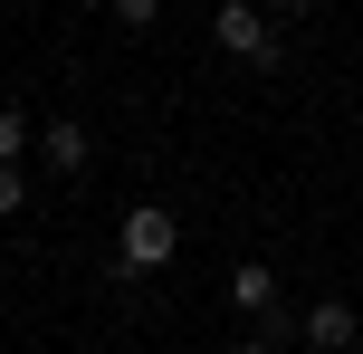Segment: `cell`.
Wrapping results in <instances>:
<instances>
[{"instance_id": "obj_7", "label": "cell", "mask_w": 363, "mask_h": 354, "mask_svg": "<svg viewBox=\"0 0 363 354\" xmlns=\"http://www.w3.org/2000/svg\"><path fill=\"white\" fill-rule=\"evenodd\" d=\"M19 153H29V115L0 106V163H19Z\"/></svg>"}, {"instance_id": "obj_6", "label": "cell", "mask_w": 363, "mask_h": 354, "mask_svg": "<svg viewBox=\"0 0 363 354\" xmlns=\"http://www.w3.org/2000/svg\"><path fill=\"white\" fill-rule=\"evenodd\" d=\"M230 354H287V316H268V326H249Z\"/></svg>"}, {"instance_id": "obj_4", "label": "cell", "mask_w": 363, "mask_h": 354, "mask_svg": "<svg viewBox=\"0 0 363 354\" xmlns=\"http://www.w3.org/2000/svg\"><path fill=\"white\" fill-rule=\"evenodd\" d=\"M38 163L67 182V172H86V163H96V134L77 125V115H48V125H38Z\"/></svg>"}, {"instance_id": "obj_5", "label": "cell", "mask_w": 363, "mask_h": 354, "mask_svg": "<svg viewBox=\"0 0 363 354\" xmlns=\"http://www.w3.org/2000/svg\"><path fill=\"white\" fill-rule=\"evenodd\" d=\"M230 297H239L249 326H268V316H277V268H268V259H239V268H230Z\"/></svg>"}, {"instance_id": "obj_1", "label": "cell", "mask_w": 363, "mask_h": 354, "mask_svg": "<svg viewBox=\"0 0 363 354\" xmlns=\"http://www.w3.org/2000/svg\"><path fill=\"white\" fill-rule=\"evenodd\" d=\"M172 249H182V221L163 201H134L115 221V278H153V268H172Z\"/></svg>"}, {"instance_id": "obj_8", "label": "cell", "mask_w": 363, "mask_h": 354, "mask_svg": "<svg viewBox=\"0 0 363 354\" xmlns=\"http://www.w3.org/2000/svg\"><path fill=\"white\" fill-rule=\"evenodd\" d=\"M163 19V0H115V29H153Z\"/></svg>"}, {"instance_id": "obj_10", "label": "cell", "mask_w": 363, "mask_h": 354, "mask_svg": "<svg viewBox=\"0 0 363 354\" xmlns=\"http://www.w3.org/2000/svg\"><path fill=\"white\" fill-rule=\"evenodd\" d=\"M258 10H268V29H296V19H306L315 0H258Z\"/></svg>"}, {"instance_id": "obj_2", "label": "cell", "mask_w": 363, "mask_h": 354, "mask_svg": "<svg viewBox=\"0 0 363 354\" xmlns=\"http://www.w3.org/2000/svg\"><path fill=\"white\" fill-rule=\"evenodd\" d=\"M211 38H220L230 57H249V67H287V29H268L258 0H230V10L211 19Z\"/></svg>"}, {"instance_id": "obj_9", "label": "cell", "mask_w": 363, "mask_h": 354, "mask_svg": "<svg viewBox=\"0 0 363 354\" xmlns=\"http://www.w3.org/2000/svg\"><path fill=\"white\" fill-rule=\"evenodd\" d=\"M19 201H29V172H19V163H0V221H10Z\"/></svg>"}, {"instance_id": "obj_3", "label": "cell", "mask_w": 363, "mask_h": 354, "mask_svg": "<svg viewBox=\"0 0 363 354\" xmlns=\"http://www.w3.org/2000/svg\"><path fill=\"white\" fill-rule=\"evenodd\" d=\"M296 336H306V354H354L363 345V316H354V297H315Z\"/></svg>"}, {"instance_id": "obj_11", "label": "cell", "mask_w": 363, "mask_h": 354, "mask_svg": "<svg viewBox=\"0 0 363 354\" xmlns=\"http://www.w3.org/2000/svg\"><path fill=\"white\" fill-rule=\"evenodd\" d=\"M77 10H115V0H77Z\"/></svg>"}]
</instances>
